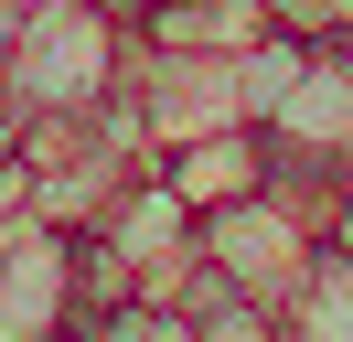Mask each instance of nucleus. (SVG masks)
<instances>
[{
	"label": "nucleus",
	"instance_id": "nucleus-9",
	"mask_svg": "<svg viewBox=\"0 0 353 342\" xmlns=\"http://www.w3.org/2000/svg\"><path fill=\"white\" fill-rule=\"evenodd\" d=\"M65 342H193V321H182L172 299H129V310L86 321V332H65Z\"/></svg>",
	"mask_w": 353,
	"mask_h": 342
},
{
	"label": "nucleus",
	"instance_id": "nucleus-14",
	"mask_svg": "<svg viewBox=\"0 0 353 342\" xmlns=\"http://www.w3.org/2000/svg\"><path fill=\"white\" fill-rule=\"evenodd\" d=\"M97 11H118V21H129V11H139V0H97Z\"/></svg>",
	"mask_w": 353,
	"mask_h": 342
},
{
	"label": "nucleus",
	"instance_id": "nucleus-10",
	"mask_svg": "<svg viewBox=\"0 0 353 342\" xmlns=\"http://www.w3.org/2000/svg\"><path fill=\"white\" fill-rule=\"evenodd\" d=\"M193 342H279V310L268 299H225V310L193 321Z\"/></svg>",
	"mask_w": 353,
	"mask_h": 342
},
{
	"label": "nucleus",
	"instance_id": "nucleus-13",
	"mask_svg": "<svg viewBox=\"0 0 353 342\" xmlns=\"http://www.w3.org/2000/svg\"><path fill=\"white\" fill-rule=\"evenodd\" d=\"M321 11H332V32H353V0H321Z\"/></svg>",
	"mask_w": 353,
	"mask_h": 342
},
{
	"label": "nucleus",
	"instance_id": "nucleus-3",
	"mask_svg": "<svg viewBox=\"0 0 353 342\" xmlns=\"http://www.w3.org/2000/svg\"><path fill=\"white\" fill-rule=\"evenodd\" d=\"M75 310V235L11 214L0 225V342H54Z\"/></svg>",
	"mask_w": 353,
	"mask_h": 342
},
{
	"label": "nucleus",
	"instance_id": "nucleus-16",
	"mask_svg": "<svg viewBox=\"0 0 353 342\" xmlns=\"http://www.w3.org/2000/svg\"><path fill=\"white\" fill-rule=\"evenodd\" d=\"M54 342H65V332H54Z\"/></svg>",
	"mask_w": 353,
	"mask_h": 342
},
{
	"label": "nucleus",
	"instance_id": "nucleus-6",
	"mask_svg": "<svg viewBox=\"0 0 353 342\" xmlns=\"http://www.w3.org/2000/svg\"><path fill=\"white\" fill-rule=\"evenodd\" d=\"M150 171H161V182H172L193 214H214V203H236V192H257V182H268V128L225 118V128H203V139L150 150Z\"/></svg>",
	"mask_w": 353,
	"mask_h": 342
},
{
	"label": "nucleus",
	"instance_id": "nucleus-12",
	"mask_svg": "<svg viewBox=\"0 0 353 342\" xmlns=\"http://www.w3.org/2000/svg\"><path fill=\"white\" fill-rule=\"evenodd\" d=\"M321 246H343V256H353V182L332 192V214H321Z\"/></svg>",
	"mask_w": 353,
	"mask_h": 342
},
{
	"label": "nucleus",
	"instance_id": "nucleus-1",
	"mask_svg": "<svg viewBox=\"0 0 353 342\" xmlns=\"http://www.w3.org/2000/svg\"><path fill=\"white\" fill-rule=\"evenodd\" d=\"M129 75V21L97 11V0H43V11L11 21V64H0V97L22 118H65V107H97Z\"/></svg>",
	"mask_w": 353,
	"mask_h": 342
},
{
	"label": "nucleus",
	"instance_id": "nucleus-2",
	"mask_svg": "<svg viewBox=\"0 0 353 342\" xmlns=\"http://www.w3.org/2000/svg\"><path fill=\"white\" fill-rule=\"evenodd\" d=\"M193 256L225 278V289H246V299H268V310H279L289 278H300V256H310V225L257 182V192H236V203L193 214Z\"/></svg>",
	"mask_w": 353,
	"mask_h": 342
},
{
	"label": "nucleus",
	"instance_id": "nucleus-7",
	"mask_svg": "<svg viewBox=\"0 0 353 342\" xmlns=\"http://www.w3.org/2000/svg\"><path fill=\"white\" fill-rule=\"evenodd\" d=\"M139 161H118V150H65V161H32L22 171V214L32 225H54V235H86L97 214L118 203V182H129Z\"/></svg>",
	"mask_w": 353,
	"mask_h": 342
},
{
	"label": "nucleus",
	"instance_id": "nucleus-11",
	"mask_svg": "<svg viewBox=\"0 0 353 342\" xmlns=\"http://www.w3.org/2000/svg\"><path fill=\"white\" fill-rule=\"evenodd\" d=\"M0 182H22V107L0 97Z\"/></svg>",
	"mask_w": 353,
	"mask_h": 342
},
{
	"label": "nucleus",
	"instance_id": "nucleus-15",
	"mask_svg": "<svg viewBox=\"0 0 353 342\" xmlns=\"http://www.w3.org/2000/svg\"><path fill=\"white\" fill-rule=\"evenodd\" d=\"M0 11H43V0H0Z\"/></svg>",
	"mask_w": 353,
	"mask_h": 342
},
{
	"label": "nucleus",
	"instance_id": "nucleus-4",
	"mask_svg": "<svg viewBox=\"0 0 353 342\" xmlns=\"http://www.w3.org/2000/svg\"><path fill=\"white\" fill-rule=\"evenodd\" d=\"M86 235H108V246H118V256L139 268V299H161V289H172V268L193 256V203H182V192L161 182L150 161H139L129 182H118V203L97 214Z\"/></svg>",
	"mask_w": 353,
	"mask_h": 342
},
{
	"label": "nucleus",
	"instance_id": "nucleus-8",
	"mask_svg": "<svg viewBox=\"0 0 353 342\" xmlns=\"http://www.w3.org/2000/svg\"><path fill=\"white\" fill-rule=\"evenodd\" d=\"M279 332H289V342H353V256H343V246L310 235L300 278H289V299H279Z\"/></svg>",
	"mask_w": 353,
	"mask_h": 342
},
{
	"label": "nucleus",
	"instance_id": "nucleus-5",
	"mask_svg": "<svg viewBox=\"0 0 353 342\" xmlns=\"http://www.w3.org/2000/svg\"><path fill=\"white\" fill-rule=\"evenodd\" d=\"M268 150H300V161H343L353 171V43H310L300 86L268 118Z\"/></svg>",
	"mask_w": 353,
	"mask_h": 342
}]
</instances>
